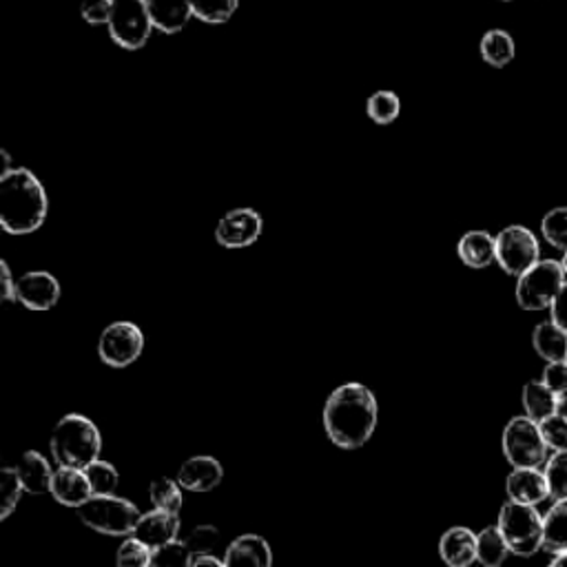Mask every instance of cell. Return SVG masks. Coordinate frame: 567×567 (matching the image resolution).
<instances>
[{
  "instance_id": "cell-1",
  "label": "cell",
  "mask_w": 567,
  "mask_h": 567,
  "mask_svg": "<svg viewBox=\"0 0 567 567\" xmlns=\"http://www.w3.org/2000/svg\"><path fill=\"white\" fill-rule=\"evenodd\" d=\"M379 419L377 397L364 384L335 388L324 406V431L341 450H358L373 437Z\"/></svg>"
},
{
  "instance_id": "cell-2",
  "label": "cell",
  "mask_w": 567,
  "mask_h": 567,
  "mask_svg": "<svg viewBox=\"0 0 567 567\" xmlns=\"http://www.w3.org/2000/svg\"><path fill=\"white\" fill-rule=\"evenodd\" d=\"M47 191L34 171L14 167L0 173V227L10 236L38 231L47 220Z\"/></svg>"
},
{
  "instance_id": "cell-3",
  "label": "cell",
  "mask_w": 567,
  "mask_h": 567,
  "mask_svg": "<svg viewBox=\"0 0 567 567\" xmlns=\"http://www.w3.org/2000/svg\"><path fill=\"white\" fill-rule=\"evenodd\" d=\"M51 457L58 468L85 470L100 459L102 437L98 425L85 414H64L53 429Z\"/></svg>"
},
{
  "instance_id": "cell-4",
  "label": "cell",
  "mask_w": 567,
  "mask_h": 567,
  "mask_svg": "<svg viewBox=\"0 0 567 567\" xmlns=\"http://www.w3.org/2000/svg\"><path fill=\"white\" fill-rule=\"evenodd\" d=\"M81 521L105 536H129L133 534L137 521L142 519V512L135 504L122 496H92V499L79 508Z\"/></svg>"
},
{
  "instance_id": "cell-5",
  "label": "cell",
  "mask_w": 567,
  "mask_h": 567,
  "mask_svg": "<svg viewBox=\"0 0 567 567\" xmlns=\"http://www.w3.org/2000/svg\"><path fill=\"white\" fill-rule=\"evenodd\" d=\"M508 547L517 556H532L543 550V519L534 506L508 502L499 512V523Z\"/></svg>"
},
{
  "instance_id": "cell-6",
  "label": "cell",
  "mask_w": 567,
  "mask_h": 567,
  "mask_svg": "<svg viewBox=\"0 0 567 567\" xmlns=\"http://www.w3.org/2000/svg\"><path fill=\"white\" fill-rule=\"evenodd\" d=\"M107 27L111 40L129 51L145 47L152 38V32L156 29L147 0H116Z\"/></svg>"
},
{
  "instance_id": "cell-7",
  "label": "cell",
  "mask_w": 567,
  "mask_h": 567,
  "mask_svg": "<svg viewBox=\"0 0 567 567\" xmlns=\"http://www.w3.org/2000/svg\"><path fill=\"white\" fill-rule=\"evenodd\" d=\"M565 270L554 260H541L517 281V302L523 311H545L563 289Z\"/></svg>"
},
{
  "instance_id": "cell-8",
  "label": "cell",
  "mask_w": 567,
  "mask_h": 567,
  "mask_svg": "<svg viewBox=\"0 0 567 567\" xmlns=\"http://www.w3.org/2000/svg\"><path fill=\"white\" fill-rule=\"evenodd\" d=\"M504 455L515 468H541L547 455L541 425L530 417L510 419L504 431Z\"/></svg>"
},
{
  "instance_id": "cell-9",
  "label": "cell",
  "mask_w": 567,
  "mask_h": 567,
  "mask_svg": "<svg viewBox=\"0 0 567 567\" xmlns=\"http://www.w3.org/2000/svg\"><path fill=\"white\" fill-rule=\"evenodd\" d=\"M145 350V333L133 322L109 324L98 339V354L102 364L111 369H126Z\"/></svg>"
},
{
  "instance_id": "cell-10",
  "label": "cell",
  "mask_w": 567,
  "mask_h": 567,
  "mask_svg": "<svg viewBox=\"0 0 567 567\" xmlns=\"http://www.w3.org/2000/svg\"><path fill=\"white\" fill-rule=\"evenodd\" d=\"M496 262L508 275H523L539 260V242L526 227H508L496 236Z\"/></svg>"
},
{
  "instance_id": "cell-11",
  "label": "cell",
  "mask_w": 567,
  "mask_h": 567,
  "mask_svg": "<svg viewBox=\"0 0 567 567\" xmlns=\"http://www.w3.org/2000/svg\"><path fill=\"white\" fill-rule=\"evenodd\" d=\"M264 231V220L255 208L238 206L220 218L216 227L218 244L227 249H246L260 240Z\"/></svg>"
},
{
  "instance_id": "cell-12",
  "label": "cell",
  "mask_w": 567,
  "mask_h": 567,
  "mask_svg": "<svg viewBox=\"0 0 567 567\" xmlns=\"http://www.w3.org/2000/svg\"><path fill=\"white\" fill-rule=\"evenodd\" d=\"M19 302L29 311H49L60 300V281L49 270H27L16 281Z\"/></svg>"
},
{
  "instance_id": "cell-13",
  "label": "cell",
  "mask_w": 567,
  "mask_h": 567,
  "mask_svg": "<svg viewBox=\"0 0 567 567\" xmlns=\"http://www.w3.org/2000/svg\"><path fill=\"white\" fill-rule=\"evenodd\" d=\"M51 494L60 506L79 510L92 499L94 490H92V483H89L85 470L58 468L51 479Z\"/></svg>"
},
{
  "instance_id": "cell-14",
  "label": "cell",
  "mask_w": 567,
  "mask_h": 567,
  "mask_svg": "<svg viewBox=\"0 0 567 567\" xmlns=\"http://www.w3.org/2000/svg\"><path fill=\"white\" fill-rule=\"evenodd\" d=\"M225 479V468L216 457H191L178 470V483L189 492H210Z\"/></svg>"
},
{
  "instance_id": "cell-15",
  "label": "cell",
  "mask_w": 567,
  "mask_h": 567,
  "mask_svg": "<svg viewBox=\"0 0 567 567\" xmlns=\"http://www.w3.org/2000/svg\"><path fill=\"white\" fill-rule=\"evenodd\" d=\"M180 528H182L180 515L152 510L147 515H142V519L137 521V526H135L131 536L142 541L145 545H149L152 550H158L162 545H169V543L178 541Z\"/></svg>"
},
{
  "instance_id": "cell-16",
  "label": "cell",
  "mask_w": 567,
  "mask_h": 567,
  "mask_svg": "<svg viewBox=\"0 0 567 567\" xmlns=\"http://www.w3.org/2000/svg\"><path fill=\"white\" fill-rule=\"evenodd\" d=\"M510 502L521 506H536L550 496L545 472L539 468H515L506 481Z\"/></svg>"
},
{
  "instance_id": "cell-17",
  "label": "cell",
  "mask_w": 567,
  "mask_h": 567,
  "mask_svg": "<svg viewBox=\"0 0 567 567\" xmlns=\"http://www.w3.org/2000/svg\"><path fill=\"white\" fill-rule=\"evenodd\" d=\"M225 567H273V550L260 534L238 536L225 552Z\"/></svg>"
},
{
  "instance_id": "cell-18",
  "label": "cell",
  "mask_w": 567,
  "mask_h": 567,
  "mask_svg": "<svg viewBox=\"0 0 567 567\" xmlns=\"http://www.w3.org/2000/svg\"><path fill=\"white\" fill-rule=\"evenodd\" d=\"M439 556L448 567H470L476 560V534L470 528H450L439 541Z\"/></svg>"
},
{
  "instance_id": "cell-19",
  "label": "cell",
  "mask_w": 567,
  "mask_h": 567,
  "mask_svg": "<svg viewBox=\"0 0 567 567\" xmlns=\"http://www.w3.org/2000/svg\"><path fill=\"white\" fill-rule=\"evenodd\" d=\"M147 8L154 27L160 29L162 34L182 32L193 16L191 0H147Z\"/></svg>"
},
{
  "instance_id": "cell-20",
  "label": "cell",
  "mask_w": 567,
  "mask_h": 567,
  "mask_svg": "<svg viewBox=\"0 0 567 567\" xmlns=\"http://www.w3.org/2000/svg\"><path fill=\"white\" fill-rule=\"evenodd\" d=\"M25 492L29 494H45L51 492V479H53V470L49 466V461L36 453V450H27L19 463L14 466Z\"/></svg>"
},
{
  "instance_id": "cell-21",
  "label": "cell",
  "mask_w": 567,
  "mask_h": 567,
  "mask_svg": "<svg viewBox=\"0 0 567 567\" xmlns=\"http://www.w3.org/2000/svg\"><path fill=\"white\" fill-rule=\"evenodd\" d=\"M459 260L470 268H485L496 260V238L487 231H468L457 244Z\"/></svg>"
},
{
  "instance_id": "cell-22",
  "label": "cell",
  "mask_w": 567,
  "mask_h": 567,
  "mask_svg": "<svg viewBox=\"0 0 567 567\" xmlns=\"http://www.w3.org/2000/svg\"><path fill=\"white\" fill-rule=\"evenodd\" d=\"M534 350L550 364L567 362V333L554 322H543L534 328L532 335Z\"/></svg>"
},
{
  "instance_id": "cell-23",
  "label": "cell",
  "mask_w": 567,
  "mask_h": 567,
  "mask_svg": "<svg viewBox=\"0 0 567 567\" xmlns=\"http://www.w3.org/2000/svg\"><path fill=\"white\" fill-rule=\"evenodd\" d=\"M543 550L554 556L567 552V499L556 502L543 517Z\"/></svg>"
},
{
  "instance_id": "cell-24",
  "label": "cell",
  "mask_w": 567,
  "mask_h": 567,
  "mask_svg": "<svg viewBox=\"0 0 567 567\" xmlns=\"http://www.w3.org/2000/svg\"><path fill=\"white\" fill-rule=\"evenodd\" d=\"M510 554V547L496 526H490L476 534V560L483 567H502Z\"/></svg>"
},
{
  "instance_id": "cell-25",
  "label": "cell",
  "mask_w": 567,
  "mask_h": 567,
  "mask_svg": "<svg viewBox=\"0 0 567 567\" xmlns=\"http://www.w3.org/2000/svg\"><path fill=\"white\" fill-rule=\"evenodd\" d=\"M481 58L490 64V67H506L515 60V40L508 32L504 29H490L483 38H481Z\"/></svg>"
},
{
  "instance_id": "cell-26",
  "label": "cell",
  "mask_w": 567,
  "mask_h": 567,
  "mask_svg": "<svg viewBox=\"0 0 567 567\" xmlns=\"http://www.w3.org/2000/svg\"><path fill=\"white\" fill-rule=\"evenodd\" d=\"M523 408L526 417L541 423L556 414V395L543 382H528L523 388Z\"/></svg>"
},
{
  "instance_id": "cell-27",
  "label": "cell",
  "mask_w": 567,
  "mask_h": 567,
  "mask_svg": "<svg viewBox=\"0 0 567 567\" xmlns=\"http://www.w3.org/2000/svg\"><path fill=\"white\" fill-rule=\"evenodd\" d=\"M195 558H197V552L191 545V541L178 539L169 545L154 550L149 567H191Z\"/></svg>"
},
{
  "instance_id": "cell-28",
  "label": "cell",
  "mask_w": 567,
  "mask_h": 567,
  "mask_svg": "<svg viewBox=\"0 0 567 567\" xmlns=\"http://www.w3.org/2000/svg\"><path fill=\"white\" fill-rule=\"evenodd\" d=\"M149 496H152L154 510L180 515V510H182V487H180L178 481L167 479V476L152 481Z\"/></svg>"
},
{
  "instance_id": "cell-29",
  "label": "cell",
  "mask_w": 567,
  "mask_h": 567,
  "mask_svg": "<svg viewBox=\"0 0 567 567\" xmlns=\"http://www.w3.org/2000/svg\"><path fill=\"white\" fill-rule=\"evenodd\" d=\"M240 0H191L193 16L210 23V25H222L231 21V16L238 12Z\"/></svg>"
},
{
  "instance_id": "cell-30",
  "label": "cell",
  "mask_w": 567,
  "mask_h": 567,
  "mask_svg": "<svg viewBox=\"0 0 567 567\" xmlns=\"http://www.w3.org/2000/svg\"><path fill=\"white\" fill-rule=\"evenodd\" d=\"M23 492H25V487L14 468L0 470V521L12 517V512L21 504Z\"/></svg>"
},
{
  "instance_id": "cell-31",
  "label": "cell",
  "mask_w": 567,
  "mask_h": 567,
  "mask_svg": "<svg viewBox=\"0 0 567 567\" xmlns=\"http://www.w3.org/2000/svg\"><path fill=\"white\" fill-rule=\"evenodd\" d=\"M399 111H401V100L395 92L390 89H382V92H375L369 102H366V113L373 122L377 124H390L399 118Z\"/></svg>"
},
{
  "instance_id": "cell-32",
  "label": "cell",
  "mask_w": 567,
  "mask_h": 567,
  "mask_svg": "<svg viewBox=\"0 0 567 567\" xmlns=\"http://www.w3.org/2000/svg\"><path fill=\"white\" fill-rule=\"evenodd\" d=\"M85 474L92 483L94 496H111V494H116V490L120 485V474H118L116 466H111L109 461H102V459L87 466Z\"/></svg>"
},
{
  "instance_id": "cell-33",
  "label": "cell",
  "mask_w": 567,
  "mask_h": 567,
  "mask_svg": "<svg viewBox=\"0 0 567 567\" xmlns=\"http://www.w3.org/2000/svg\"><path fill=\"white\" fill-rule=\"evenodd\" d=\"M545 479L554 502L567 499V450L554 453L545 463Z\"/></svg>"
},
{
  "instance_id": "cell-34",
  "label": "cell",
  "mask_w": 567,
  "mask_h": 567,
  "mask_svg": "<svg viewBox=\"0 0 567 567\" xmlns=\"http://www.w3.org/2000/svg\"><path fill=\"white\" fill-rule=\"evenodd\" d=\"M541 231L554 249L567 253V206L552 208L541 222Z\"/></svg>"
},
{
  "instance_id": "cell-35",
  "label": "cell",
  "mask_w": 567,
  "mask_h": 567,
  "mask_svg": "<svg viewBox=\"0 0 567 567\" xmlns=\"http://www.w3.org/2000/svg\"><path fill=\"white\" fill-rule=\"evenodd\" d=\"M152 554L154 550L145 545L137 539H126L116 554V565L118 567H149L152 565Z\"/></svg>"
},
{
  "instance_id": "cell-36",
  "label": "cell",
  "mask_w": 567,
  "mask_h": 567,
  "mask_svg": "<svg viewBox=\"0 0 567 567\" xmlns=\"http://www.w3.org/2000/svg\"><path fill=\"white\" fill-rule=\"evenodd\" d=\"M541 435L547 444V448H552L554 453H563L567 450V419L552 414L550 419L541 421Z\"/></svg>"
},
{
  "instance_id": "cell-37",
  "label": "cell",
  "mask_w": 567,
  "mask_h": 567,
  "mask_svg": "<svg viewBox=\"0 0 567 567\" xmlns=\"http://www.w3.org/2000/svg\"><path fill=\"white\" fill-rule=\"evenodd\" d=\"M116 0H83L81 14L89 25H109Z\"/></svg>"
},
{
  "instance_id": "cell-38",
  "label": "cell",
  "mask_w": 567,
  "mask_h": 567,
  "mask_svg": "<svg viewBox=\"0 0 567 567\" xmlns=\"http://www.w3.org/2000/svg\"><path fill=\"white\" fill-rule=\"evenodd\" d=\"M543 384L554 393H565L567 390V362H556V364H547L545 373H543Z\"/></svg>"
},
{
  "instance_id": "cell-39",
  "label": "cell",
  "mask_w": 567,
  "mask_h": 567,
  "mask_svg": "<svg viewBox=\"0 0 567 567\" xmlns=\"http://www.w3.org/2000/svg\"><path fill=\"white\" fill-rule=\"evenodd\" d=\"M16 281L14 275H12V268L10 264L3 260L0 262V298H3L5 302H19V293H16Z\"/></svg>"
},
{
  "instance_id": "cell-40",
  "label": "cell",
  "mask_w": 567,
  "mask_h": 567,
  "mask_svg": "<svg viewBox=\"0 0 567 567\" xmlns=\"http://www.w3.org/2000/svg\"><path fill=\"white\" fill-rule=\"evenodd\" d=\"M552 322L567 333V284H563V289L552 302Z\"/></svg>"
},
{
  "instance_id": "cell-41",
  "label": "cell",
  "mask_w": 567,
  "mask_h": 567,
  "mask_svg": "<svg viewBox=\"0 0 567 567\" xmlns=\"http://www.w3.org/2000/svg\"><path fill=\"white\" fill-rule=\"evenodd\" d=\"M191 567H225V560H220L213 554H204V556H197Z\"/></svg>"
},
{
  "instance_id": "cell-42",
  "label": "cell",
  "mask_w": 567,
  "mask_h": 567,
  "mask_svg": "<svg viewBox=\"0 0 567 567\" xmlns=\"http://www.w3.org/2000/svg\"><path fill=\"white\" fill-rule=\"evenodd\" d=\"M556 414H558V417H565V419H567V390H565V393H558V395H556Z\"/></svg>"
},
{
  "instance_id": "cell-43",
  "label": "cell",
  "mask_w": 567,
  "mask_h": 567,
  "mask_svg": "<svg viewBox=\"0 0 567 567\" xmlns=\"http://www.w3.org/2000/svg\"><path fill=\"white\" fill-rule=\"evenodd\" d=\"M547 567H567V552L565 554H556L554 560Z\"/></svg>"
},
{
  "instance_id": "cell-44",
  "label": "cell",
  "mask_w": 567,
  "mask_h": 567,
  "mask_svg": "<svg viewBox=\"0 0 567 567\" xmlns=\"http://www.w3.org/2000/svg\"><path fill=\"white\" fill-rule=\"evenodd\" d=\"M560 266H563V270H565V275H567V253H565V257H563V262H560Z\"/></svg>"
}]
</instances>
